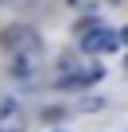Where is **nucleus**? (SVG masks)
Returning <instances> with one entry per match:
<instances>
[{
	"instance_id": "nucleus-1",
	"label": "nucleus",
	"mask_w": 128,
	"mask_h": 132,
	"mask_svg": "<svg viewBox=\"0 0 128 132\" xmlns=\"http://www.w3.org/2000/svg\"><path fill=\"white\" fill-rule=\"evenodd\" d=\"M0 47L4 51H12V54H20V58H35L39 51H43V39H39V31H31L27 23H12V27H4L0 31Z\"/></svg>"
},
{
	"instance_id": "nucleus-2",
	"label": "nucleus",
	"mask_w": 128,
	"mask_h": 132,
	"mask_svg": "<svg viewBox=\"0 0 128 132\" xmlns=\"http://www.w3.org/2000/svg\"><path fill=\"white\" fill-rule=\"evenodd\" d=\"M120 47V35L116 31H105V27H93L82 35V51H93V54H109Z\"/></svg>"
},
{
	"instance_id": "nucleus-3",
	"label": "nucleus",
	"mask_w": 128,
	"mask_h": 132,
	"mask_svg": "<svg viewBox=\"0 0 128 132\" xmlns=\"http://www.w3.org/2000/svg\"><path fill=\"white\" fill-rule=\"evenodd\" d=\"M120 43H124V47H128V27H124V31H120Z\"/></svg>"
}]
</instances>
